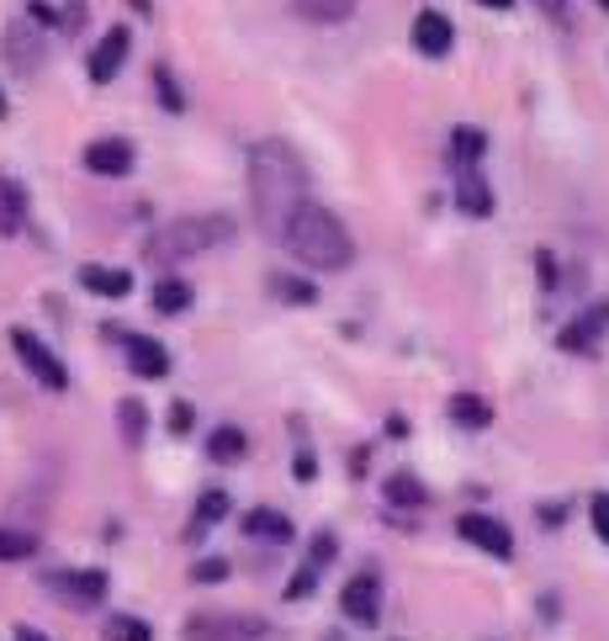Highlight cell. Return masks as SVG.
Listing matches in <instances>:
<instances>
[{
  "mask_svg": "<svg viewBox=\"0 0 609 641\" xmlns=\"http://www.w3.org/2000/svg\"><path fill=\"white\" fill-rule=\"evenodd\" d=\"M249 197H254V218L271 239H282L286 218L308 201V170L297 160V149L286 138H265L249 149Z\"/></svg>",
  "mask_w": 609,
  "mask_h": 641,
  "instance_id": "6da1fadb",
  "label": "cell"
},
{
  "mask_svg": "<svg viewBox=\"0 0 609 641\" xmlns=\"http://www.w3.org/2000/svg\"><path fill=\"white\" fill-rule=\"evenodd\" d=\"M282 244L302 260V266H308V271H345V266L356 260V239H350V229L328 212L324 201H313V197L286 218Z\"/></svg>",
  "mask_w": 609,
  "mask_h": 641,
  "instance_id": "7a4b0ae2",
  "label": "cell"
},
{
  "mask_svg": "<svg viewBox=\"0 0 609 641\" xmlns=\"http://www.w3.org/2000/svg\"><path fill=\"white\" fill-rule=\"evenodd\" d=\"M234 234H239V223H234L228 212L175 218V223H164L160 234L149 239V260H154V266H170V260H191V255H202V249H217V244H228Z\"/></svg>",
  "mask_w": 609,
  "mask_h": 641,
  "instance_id": "3957f363",
  "label": "cell"
},
{
  "mask_svg": "<svg viewBox=\"0 0 609 641\" xmlns=\"http://www.w3.org/2000/svg\"><path fill=\"white\" fill-rule=\"evenodd\" d=\"M265 620L260 615H223V609H207V615H191L186 620V641H265Z\"/></svg>",
  "mask_w": 609,
  "mask_h": 641,
  "instance_id": "277c9868",
  "label": "cell"
},
{
  "mask_svg": "<svg viewBox=\"0 0 609 641\" xmlns=\"http://www.w3.org/2000/svg\"><path fill=\"white\" fill-rule=\"evenodd\" d=\"M11 350L22 356V366L33 371V382H42L48 393H64V387H70V371H64V361L42 345L33 329H11Z\"/></svg>",
  "mask_w": 609,
  "mask_h": 641,
  "instance_id": "5b68a950",
  "label": "cell"
},
{
  "mask_svg": "<svg viewBox=\"0 0 609 641\" xmlns=\"http://www.w3.org/2000/svg\"><path fill=\"white\" fill-rule=\"evenodd\" d=\"M456 535L472 541L477 552H487V557H498V562L514 557V535H509V525L493 520V515H461V520H456Z\"/></svg>",
  "mask_w": 609,
  "mask_h": 641,
  "instance_id": "8992f818",
  "label": "cell"
},
{
  "mask_svg": "<svg viewBox=\"0 0 609 641\" xmlns=\"http://www.w3.org/2000/svg\"><path fill=\"white\" fill-rule=\"evenodd\" d=\"M339 609H345L356 626H376V620H382V583H376V572L350 578L345 594H339Z\"/></svg>",
  "mask_w": 609,
  "mask_h": 641,
  "instance_id": "52a82bcc",
  "label": "cell"
},
{
  "mask_svg": "<svg viewBox=\"0 0 609 641\" xmlns=\"http://www.w3.org/2000/svg\"><path fill=\"white\" fill-rule=\"evenodd\" d=\"M48 589L59 594V600H70V604H101L107 600V572L101 567H80V572H53L48 578Z\"/></svg>",
  "mask_w": 609,
  "mask_h": 641,
  "instance_id": "ba28073f",
  "label": "cell"
},
{
  "mask_svg": "<svg viewBox=\"0 0 609 641\" xmlns=\"http://www.w3.org/2000/svg\"><path fill=\"white\" fill-rule=\"evenodd\" d=\"M413 48H419L424 59H446L450 48H456L450 16H440V11H419V16H413Z\"/></svg>",
  "mask_w": 609,
  "mask_h": 641,
  "instance_id": "9c48e42d",
  "label": "cell"
},
{
  "mask_svg": "<svg viewBox=\"0 0 609 641\" xmlns=\"http://www.w3.org/2000/svg\"><path fill=\"white\" fill-rule=\"evenodd\" d=\"M5 59H11V70H22V75H33L42 70V59H48V42H42L38 27H5Z\"/></svg>",
  "mask_w": 609,
  "mask_h": 641,
  "instance_id": "30bf717a",
  "label": "cell"
},
{
  "mask_svg": "<svg viewBox=\"0 0 609 641\" xmlns=\"http://www.w3.org/2000/svg\"><path fill=\"white\" fill-rule=\"evenodd\" d=\"M85 170L117 181V175L133 170V144L127 138H96V144H85Z\"/></svg>",
  "mask_w": 609,
  "mask_h": 641,
  "instance_id": "8fae6325",
  "label": "cell"
},
{
  "mask_svg": "<svg viewBox=\"0 0 609 641\" xmlns=\"http://www.w3.org/2000/svg\"><path fill=\"white\" fill-rule=\"evenodd\" d=\"M127 48H133L127 27H112L107 38L96 42V53H90V81H96V85H112V81H117V70L127 64Z\"/></svg>",
  "mask_w": 609,
  "mask_h": 641,
  "instance_id": "7c38bea8",
  "label": "cell"
},
{
  "mask_svg": "<svg viewBox=\"0 0 609 641\" xmlns=\"http://www.w3.org/2000/svg\"><path fill=\"white\" fill-rule=\"evenodd\" d=\"M122 345H127V366H133L138 377H149V382L170 377V350H164L160 340H149V334H127Z\"/></svg>",
  "mask_w": 609,
  "mask_h": 641,
  "instance_id": "4fadbf2b",
  "label": "cell"
},
{
  "mask_svg": "<svg viewBox=\"0 0 609 641\" xmlns=\"http://www.w3.org/2000/svg\"><path fill=\"white\" fill-rule=\"evenodd\" d=\"M605 329H609V303H599V308H588L583 319H572L568 329L557 334V345H562V350H577V356H588L594 340H599Z\"/></svg>",
  "mask_w": 609,
  "mask_h": 641,
  "instance_id": "5bb4252c",
  "label": "cell"
},
{
  "mask_svg": "<svg viewBox=\"0 0 609 641\" xmlns=\"http://www.w3.org/2000/svg\"><path fill=\"white\" fill-rule=\"evenodd\" d=\"M22 229H27V192L22 181L0 175V239H16Z\"/></svg>",
  "mask_w": 609,
  "mask_h": 641,
  "instance_id": "9a60e30c",
  "label": "cell"
},
{
  "mask_svg": "<svg viewBox=\"0 0 609 641\" xmlns=\"http://www.w3.org/2000/svg\"><path fill=\"white\" fill-rule=\"evenodd\" d=\"M244 535H249V541H271V546H286L297 530H291V520H286L282 509H249V515H244Z\"/></svg>",
  "mask_w": 609,
  "mask_h": 641,
  "instance_id": "2e32d148",
  "label": "cell"
},
{
  "mask_svg": "<svg viewBox=\"0 0 609 641\" xmlns=\"http://www.w3.org/2000/svg\"><path fill=\"white\" fill-rule=\"evenodd\" d=\"M450 175H456V201H461V212L487 218V212H493V192H487L483 170H450Z\"/></svg>",
  "mask_w": 609,
  "mask_h": 641,
  "instance_id": "e0dca14e",
  "label": "cell"
},
{
  "mask_svg": "<svg viewBox=\"0 0 609 641\" xmlns=\"http://www.w3.org/2000/svg\"><path fill=\"white\" fill-rule=\"evenodd\" d=\"M80 286L96 292V297H127V292H133V276L117 271V266H80Z\"/></svg>",
  "mask_w": 609,
  "mask_h": 641,
  "instance_id": "ac0fdd59",
  "label": "cell"
},
{
  "mask_svg": "<svg viewBox=\"0 0 609 641\" xmlns=\"http://www.w3.org/2000/svg\"><path fill=\"white\" fill-rule=\"evenodd\" d=\"M483 155H487L483 127H456V133H450V170H477Z\"/></svg>",
  "mask_w": 609,
  "mask_h": 641,
  "instance_id": "d6986e66",
  "label": "cell"
},
{
  "mask_svg": "<svg viewBox=\"0 0 609 641\" xmlns=\"http://www.w3.org/2000/svg\"><path fill=\"white\" fill-rule=\"evenodd\" d=\"M446 414L461 430H487V424H493V408H487V398H477V393H456V398L446 403Z\"/></svg>",
  "mask_w": 609,
  "mask_h": 641,
  "instance_id": "ffe728a7",
  "label": "cell"
},
{
  "mask_svg": "<svg viewBox=\"0 0 609 641\" xmlns=\"http://www.w3.org/2000/svg\"><path fill=\"white\" fill-rule=\"evenodd\" d=\"M244 451H249V435H244L239 424H217L207 435V456L212 461H244Z\"/></svg>",
  "mask_w": 609,
  "mask_h": 641,
  "instance_id": "44dd1931",
  "label": "cell"
},
{
  "mask_svg": "<svg viewBox=\"0 0 609 641\" xmlns=\"http://www.w3.org/2000/svg\"><path fill=\"white\" fill-rule=\"evenodd\" d=\"M291 11L308 16V22L334 27V22H350V16H356V0H291Z\"/></svg>",
  "mask_w": 609,
  "mask_h": 641,
  "instance_id": "7402d4cb",
  "label": "cell"
},
{
  "mask_svg": "<svg viewBox=\"0 0 609 641\" xmlns=\"http://www.w3.org/2000/svg\"><path fill=\"white\" fill-rule=\"evenodd\" d=\"M186 308H191V281L160 276V286H154V313L175 319V313H186Z\"/></svg>",
  "mask_w": 609,
  "mask_h": 641,
  "instance_id": "603a6c76",
  "label": "cell"
},
{
  "mask_svg": "<svg viewBox=\"0 0 609 641\" xmlns=\"http://www.w3.org/2000/svg\"><path fill=\"white\" fill-rule=\"evenodd\" d=\"M217 520H228V493H223V488H207L202 498H197V520H191V535L212 530Z\"/></svg>",
  "mask_w": 609,
  "mask_h": 641,
  "instance_id": "cb8c5ba5",
  "label": "cell"
},
{
  "mask_svg": "<svg viewBox=\"0 0 609 641\" xmlns=\"http://www.w3.org/2000/svg\"><path fill=\"white\" fill-rule=\"evenodd\" d=\"M430 493H424V482L413 478V472H393L387 478V504H398V509H419Z\"/></svg>",
  "mask_w": 609,
  "mask_h": 641,
  "instance_id": "d4e9b609",
  "label": "cell"
},
{
  "mask_svg": "<svg viewBox=\"0 0 609 641\" xmlns=\"http://www.w3.org/2000/svg\"><path fill=\"white\" fill-rule=\"evenodd\" d=\"M38 552V535L22 530V525H0V562H22Z\"/></svg>",
  "mask_w": 609,
  "mask_h": 641,
  "instance_id": "484cf974",
  "label": "cell"
},
{
  "mask_svg": "<svg viewBox=\"0 0 609 641\" xmlns=\"http://www.w3.org/2000/svg\"><path fill=\"white\" fill-rule=\"evenodd\" d=\"M117 424H122V441H127V445L144 441V430H149V419H144V403L122 398L117 403Z\"/></svg>",
  "mask_w": 609,
  "mask_h": 641,
  "instance_id": "4316f807",
  "label": "cell"
},
{
  "mask_svg": "<svg viewBox=\"0 0 609 641\" xmlns=\"http://www.w3.org/2000/svg\"><path fill=\"white\" fill-rule=\"evenodd\" d=\"M107 641H154V631L138 615H112L107 620Z\"/></svg>",
  "mask_w": 609,
  "mask_h": 641,
  "instance_id": "83f0119b",
  "label": "cell"
},
{
  "mask_svg": "<svg viewBox=\"0 0 609 641\" xmlns=\"http://www.w3.org/2000/svg\"><path fill=\"white\" fill-rule=\"evenodd\" d=\"M271 286H276V297H286V303H319V286H308L302 276H271Z\"/></svg>",
  "mask_w": 609,
  "mask_h": 641,
  "instance_id": "f1b7e54d",
  "label": "cell"
},
{
  "mask_svg": "<svg viewBox=\"0 0 609 641\" xmlns=\"http://www.w3.org/2000/svg\"><path fill=\"white\" fill-rule=\"evenodd\" d=\"M334 552H339V546H334V535H313V552H308V562H302V567H313V572H324L328 562H334Z\"/></svg>",
  "mask_w": 609,
  "mask_h": 641,
  "instance_id": "f546056e",
  "label": "cell"
},
{
  "mask_svg": "<svg viewBox=\"0 0 609 641\" xmlns=\"http://www.w3.org/2000/svg\"><path fill=\"white\" fill-rule=\"evenodd\" d=\"M228 572H234V567H228L223 557H207V562H197V567H191V578H197V583H223Z\"/></svg>",
  "mask_w": 609,
  "mask_h": 641,
  "instance_id": "4dcf8cb0",
  "label": "cell"
},
{
  "mask_svg": "<svg viewBox=\"0 0 609 641\" xmlns=\"http://www.w3.org/2000/svg\"><path fill=\"white\" fill-rule=\"evenodd\" d=\"M154 90H160V101L170 107V112H181L186 101H181V90H175V75L170 70H154Z\"/></svg>",
  "mask_w": 609,
  "mask_h": 641,
  "instance_id": "1f68e13d",
  "label": "cell"
},
{
  "mask_svg": "<svg viewBox=\"0 0 609 641\" xmlns=\"http://www.w3.org/2000/svg\"><path fill=\"white\" fill-rule=\"evenodd\" d=\"M535 271H540V286H546V292H557V286H562V276H557V260H551V249H540V255H535Z\"/></svg>",
  "mask_w": 609,
  "mask_h": 641,
  "instance_id": "d6a6232c",
  "label": "cell"
},
{
  "mask_svg": "<svg viewBox=\"0 0 609 641\" xmlns=\"http://www.w3.org/2000/svg\"><path fill=\"white\" fill-rule=\"evenodd\" d=\"M594 535L609 546V493H599V498H594Z\"/></svg>",
  "mask_w": 609,
  "mask_h": 641,
  "instance_id": "836d02e7",
  "label": "cell"
},
{
  "mask_svg": "<svg viewBox=\"0 0 609 641\" xmlns=\"http://www.w3.org/2000/svg\"><path fill=\"white\" fill-rule=\"evenodd\" d=\"M191 424H197V419H191V403H175V408H170V430H175V435H186Z\"/></svg>",
  "mask_w": 609,
  "mask_h": 641,
  "instance_id": "e575fe53",
  "label": "cell"
},
{
  "mask_svg": "<svg viewBox=\"0 0 609 641\" xmlns=\"http://www.w3.org/2000/svg\"><path fill=\"white\" fill-rule=\"evenodd\" d=\"M291 472H297V482H313V478H319V461H313V456L302 451V456L291 461Z\"/></svg>",
  "mask_w": 609,
  "mask_h": 641,
  "instance_id": "d590c367",
  "label": "cell"
},
{
  "mask_svg": "<svg viewBox=\"0 0 609 641\" xmlns=\"http://www.w3.org/2000/svg\"><path fill=\"white\" fill-rule=\"evenodd\" d=\"M540 520H546V525H562V520H568V504H540Z\"/></svg>",
  "mask_w": 609,
  "mask_h": 641,
  "instance_id": "8d00e7d4",
  "label": "cell"
},
{
  "mask_svg": "<svg viewBox=\"0 0 609 641\" xmlns=\"http://www.w3.org/2000/svg\"><path fill=\"white\" fill-rule=\"evenodd\" d=\"M546 16H557V22H568V0H535Z\"/></svg>",
  "mask_w": 609,
  "mask_h": 641,
  "instance_id": "74e56055",
  "label": "cell"
},
{
  "mask_svg": "<svg viewBox=\"0 0 609 641\" xmlns=\"http://www.w3.org/2000/svg\"><path fill=\"white\" fill-rule=\"evenodd\" d=\"M16 641H48L42 631H33V626H16Z\"/></svg>",
  "mask_w": 609,
  "mask_h": 641,
  "instance_id": "f35d334b",
  "label": "cell"
},
{
  "mask_svg": "<svg viewBox=\"0 0 609 641\" xmlns=\"http://www.w3.org/2000/svg\"><path fill=\"white\" fill-rule=\"evenodd\" d=\"M477 5H493V11H504V5H514V0H477Z\"/></svg>",
  "mask_w": 609,
  "mask_h": 641,
  "instance_id": "ab89813d",
  "label": "cell"
},
{
  "mask_svg": "<svg viewBox=\"0 0 609 641\" xmlns=\"http://www.w3.org/2000/svg\"><path fill=\"white\" fill-rule=\"evenodd\" d=\"M599 5H605V11H609V0H599Z\"/></svg>",
  "mask_w": 609,
  "mask_h": 641,
  "instance_id": "60d3db41",
  "label": "cell"
},
{
  "mask_svg": "<svg viewBox=\"0 0 609 641\" xmlns=\"http://www.w3.org/2000/svg\"><path fill=\"white\" fill-rule=\"evenodd\" d=\"M324 641H339V637H324Z\"/></svg>",
  "mask_w": 609,
  "mask_h": 641,
  "instance_id": "b9f144b4",
  "label": "cell"
}]
</instances>
